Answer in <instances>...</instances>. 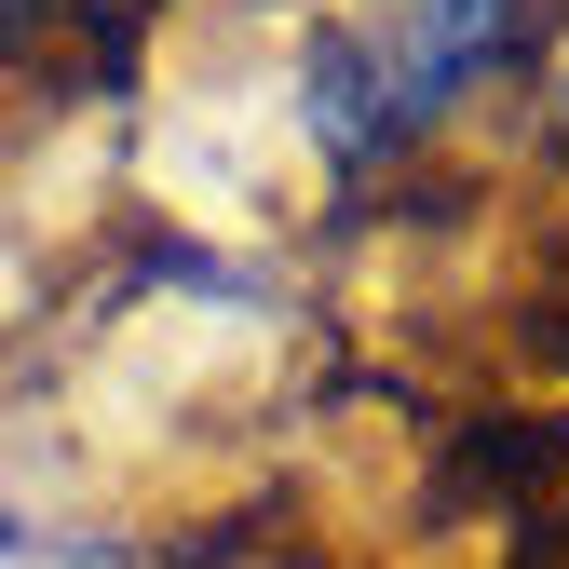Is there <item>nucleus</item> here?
<instances>
[{"mask_svg":"<svg viewBox=\"0 0 569 569\" xmlns=\"http://www.w3.org/2000/svg\"><path fill=\"white\" fill-rule=\"evenodd\" d=\"M569 0H339L299 54V122L326 163H393L448 136L475 96H502L556 41Z\"/></svg>","mask_w":569,"mask_h":569,"instance_id":"1","label":"nucleus"},{"mask_svg":"<svg viewBox=\"0 0 569 569\" xmlns=\"http://www.w3.org/2000/svg\"><path fill=\"white\" fill-rule=\"evenodd\" d=\"M0 556H28V502H14V488H0Z\"/></svg>","mask_w":569,"mask_h":569,"instance_id":"2","label":"nucleus"}]
</instances>
